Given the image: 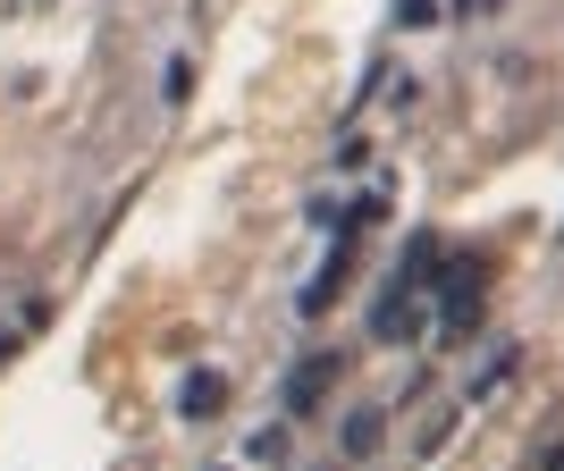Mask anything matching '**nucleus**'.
Masks as SVG:
<instances>
[{"instance_id":"obj_1","label":"nucleus","mask_w":564,"mask_h":471,"mask_svg":"<svg viewBox=\"0 0 564 471\" xmlns=\"http://www.w3.org/2000/svg\"><path fill=\"white\" fill-rule=\"evenodd\" d=\"M438 270H447V244H438V236H413V244H404L397 286H388V295H379V311H371V337H379V346H422L430 295H438Z\"/></svg>"},{"instance_id":"obj_2","label":"nucleus","mask_w":564,"mask_h":471,"mask_svg":"<svg viewBox=\"0 0 564 471\" xmlns=\"http://www.w3.org/2000/svg\"><path fill=\"white\" fill-rule=\"evenodd\" d=\"M438 346H471V329H480V304H489V278H480V261H447L438 270Z\"/></svg>"},{"instance_id":"obj_3","label":"nucleus","mask_w":564,"mask_h":471,"mask_svg":"<svg viewBox=\"0 0 564 471\" xmlns=\"http://www.w3.org/2000/svg\"><path fill=\"white\" fill-rule=\"evenodd\" d=\"M346 379V362L337 353H304L295 371H286V387H279V404H286V421H312L321 404H329V387Z\"/></svg>"},{"instance_id":"obj_4","label":"nucleus","mask_w":564,"mask_h":471,"mask_svg":"<svg viewBox=\"0 0 564 471\" xmlns=\"http://www.w3.org/2000/svg\"><path fill=\"white\" fill-rule=\"evenodd\" d=\"M514 362H522L514 346H489V353H480V362H471V371H464V387H455V396H464V413H471V404H489L497 387L514 379Z\"/></svg>"},{"instance_id":"obj_5","label":"nucleus","mask_w":564,"mask_h":471,"mask_svg":"<svg viewBox=\"0 0 564 471\" xmlns=\"http://www.w3.org/2000/svg\"><path fill=\"white\" fill-rule=\"evenodd\" d=\"M346 270H354V253L337 244V253H329V270H321V278H312L304 295H295V311H304V320H321V311H329L337 295H346Z\"/></svg>"},{"instance_id":"obj_6","label":"nucleus","mask_w":564,"mask_h":471,"mask_svg":"<svg viewBox=\"0 0 564 471\" xmlns=\"http://www.w3.org/2000/svg\"><path fill=\"white\" fill-rule=\"evenodd\" d=\"M379 438H388V413H379V404H354L346 429H337V447H346L354 463H362V454H379Z\"/></svg>"},{"instance_id":"obj_7","label":"nucleus","mask_w":564,"mask_h":471,"mask_svg":"<svg viewBox=\"0 0 564 471\" xmlns=\"http://www.w3.org/2000/svg\"><path fill=\"white\" fill-rule=\"evenodd\" d=\"M219 413H228V379H219V371H194L186 379V421H219Z\"/></svg>"},{"instance_id":"obj_8","label":"nucleus","mask_w":564,"mask_h":471,"mask_svg":"<svg viewBox=\"0 0 564 471\" xmlns=\"http://www.w3.org/2000/svg\"><path fill=\"white\" fill-rule=\"evenodd\" d=\"M455 421H464V396H455V404H438V413H430V421L413 429V454H438V447H447V429H455Z\"/></svg>"},{"instance_id":"obj_9","label":"nucleus","mask_w":564,"mask_h":471,"mask_svg":"<svg viewBox=\"0 0 564 471\" xmlns=\"http://www.w3.org/2000/svg\"><path fill=\"white\" fill-rule=\"evenodd\" d=\"M286 447H295V438H286V421L253 429V463H270V471H279V463H286Z\"/></svg>"},{"instance_id":"obj_10","label":"nucleus","mask_w":564,"mask_h":471,"mask_svg":"<svg viewBox=\"0 0 564 471\" xmlns=\"http://www.w3.org/2000/svg\"><path fill=\"white\" fill-rule=\"evenodd\" d=\"M397 25H404V34H413V25H438V0H404Z\"/></svg>"},{"instance_id":"obj_11","label":"nucleus","mask_w":564,"mask_h":471,"mask_svg":"<svg viewBox=\"0 0 564 471\" xmlns=\"http://www.w3.org/2000/svg\"><path fill=\"white\" fill-rule=\"evenodd\" d=\"M540 471H564V438H556V447H547V454H540Z\"/></svg>"},{"instance_id":"obj_12","label":"nucleus","mask_w":564,"mask_h":471,"mask_svg":"<svg viewBox=\"0 0 564 471\" xmlns=\"http://www.w3.org/2000/svg\"><path fill=\"white\" fill-rule=\"evenodd\" d=\"M212 471H236V463H212Z\"/></svg>"}]
</instances>
